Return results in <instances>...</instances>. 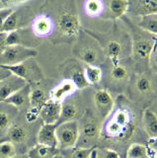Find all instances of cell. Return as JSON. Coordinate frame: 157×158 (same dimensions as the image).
<instances>
[{"label":"cell","mask_w":157,"mask_h":158,"mask_svg":"<svg viewBox=\"0 0 157 158\" xmlns=\"http://www.w3.org/2000/svg\"><path fill=\"white\" fill-rule=\"evenodd\" d=\"M56 125L42 123L37 135V143L51 147H57Z\"/></svg>","instance_id":"24"},{"label":"cell","mask_w":157,"mask_h":158,"mask_svg":"<svg viewBox=\"0 0 157 158\" xmlns=\"http://www.w3.org/2000/svg\"><path fill=\"white\" fill-rule=\"evenodd\" d=\"M60 153L57 147H51L36 143L26 152L29 158H55Z\"/></svg>","instance_id":"26"},{"label":"cell","mask_w":157,"mask_h":158,"mask_svg":"<svg viewBox=\"0 0 157 158\" xmlns=\"http://www.w3.org/2000/svg\"><path fill=\"white\" fill-rule=\"evenodd\" d=\"M61 112V103L50 99L40 111V120L43 123L56 125L60 121Z\"/></svg>","instance_id":"21"},{"label":"cell","mask_w":157,"mask_h":158,"mask_svg":"<svg viewBox=\"0 0 157 158\" xmlns=\"http://www.w3.org/2000/svg\"><path fill=\"white\" fill-rule=\"evenodd\" d=\"M84 8L86 14L91 17L102 16L104 13V6L101 0H86Z\"/></svg>","instance_id":"32"},{"label":"cell","mask_w":157,"mask_h":158,"mask_svg":"<svg viewBox=\"0 0 157 158\" xmlns=\"http://www.w3.org/2000/svg\"><path fill=\"white\" fill-rule=\"evenodd\" d=\"M150 158H157V157H156V156H151Z\"/></svg>","instance_id":"42"},{"label":"cell","mask_w":157,"mask_h":158,"mask_svg":"<svg viewBox=\"0 0 157 158\" xmlns=\"http://www.w3.org/2000/svg\"><path fill=\"white\" fill-rule=\"evenodd\" d=\"M57 31L67 40L77 39L81 32V25L77 16L73 0H68L65 7L56 18Z\"/></svg>","instance_id":"8"},{"label":"cell","mask_w":157,"mask_h":158,"mask_svg":"<svg viewBox=\"0 0 157 158\" xmlns=\"http://www.w3.org/2000/svg\"><path fill=\"white\" fill-rule=\"evenodd\" d=\"M102 121L97 114L87 108L81 118L78 121L79 123V136L76 143V147L81 148H96L100 145Z\"/></svg>","instance_id":"7"},{"label":"cell","mask_w":157,"mask_h":158,"mask_svg":"<svg viewBox=\"0 0 157 158\" xmlns=\"http://www.w3.org/2000/svg\"><path fill=\"white\" fill-rule=\"evenodd\" d=\"M55 158H65V157H64V156H63V155H62V153L60 152V154H58V155H56V156Z\"/></svg>","instance_id":"41"},{"label":"cell","mask_w":157,"mask_h":158,"mask_svg":"<svg viewBox=\"0 0 157 158\" xmlns=\"http://www.w3.org/2000/svg\"><path fill=\"white\" fill-rule=\"evenodd\" d=\"M95 111L100 120L104 121L109 117L116 106V100L112 94L104 88H100L95 92L93 96Z\"/></svg>","instance_id":"15"},{"label":"cell","mask_w":157,"mask_h":158,"mask_svg":"<svg viewBox=\"0 0 157 158\" xmlns=\"http://www.w3.org/2000/svg\"><path fill=\"white\" fill-rule=\"evenodd\" d=\"M125 96L141 110L149 108L157 101V74L151 70L134 72Z\"/></svg>","instance_id":"5"},{"label":"cell","mask_w":157,"mask_h":158,"mask_svg":"<svg viewBox=\"0 0 157 158\" xmlns=\"http://www.w3.org/2000/svg\"><path fill=\"white\" fill-rule=\"evenodd\" d=\"M8 70H10L11 73L15 75L21 77L29 84H36L43 81L45 76L42 68L38 64V62L35 60V58H29L24 62L17 64L13 66H4Z\"/></svg>","instance_id":"11"},{"label":"cell","mask_w":157,"mask_h":158,"mask_svg":"<svg viewBox=\"0 0 157 158\" xmlns=\"http://www.w3.org/2000/svg\"><path fill=\"white\" fill-rule=\"evenodd\" d=\"M19 114L20 112L15 107L4 102H0V142L6 140L9 128Z\"/></svg>","instance_id":"16"},{"label":"cell","mask_w":157,"mask_h":158,"mask_svg":"<svg viewBox=\"0 0 157 158\" xmlns=\"http://www.w3.org/2000/svg\"><path fill=\"white\" fill-rule=\"evenodd\" d=\"M13 158H29V157H28V155L25 153V154H17V155L14 156Z\"/></svg>","instance_id":"40"},{"label":"cell","mask_w":157,"mask_h":158,"mask_svg":"<svg viewBox=\"0 0 157 158\" xmlns=\"http://www.w3.org/2000/svg\"><path fill=\"white\" fill-rule=\"evenodd\" d=\"M75 94L76 93L68 97L61 103L60 118L56 125L70 121H79L83 114L85 113L86 109L83 107L80 99L75 97Z\"/></svg>","instance_id":"14"},{"label":"cell","mask_w":157,"mask_h":158,"mask_svg":"<svg viewBox=\"0 0 157 158\" xmlns=\"http://www.w3.org/2000/svg\"><path fill=\"white\" fill-rule=\"evenodd\" d=\"M151 154L146 143L134 142L126 152V158H150Z\"/></svg>","instance_id":"27"},{"label":"cell","mask_w":157,"mask_h":158,"mask_svg":"<svg viewBox=\"0 0 157 158\" xmlns=\"http://www.w3.org/2000/svg\"><path fill=\"white\" fill-rule=\"evenodd\" d=\"M126 14L130 15V18L157 14V0H129Z\"/></svg>","instance_id":"18"},{"label":"cell","mask_w":157,"mask_h":158,"mask_svg":"<svg viewBox=\"0 0 157 158\" xmlns=\"http://www.w3.org/2000/svg\"><path fill=\"white\" fill-rule=\"evenodd\" d=\"M96 148H81L75 146L70 148V149L62 150L60 152L65 158H91L92 153Z\"/></svg>","instance_id":"31"},{"label":"cell","mask_w":157,"mask_h":158,"mask_svg":"<svg viewBox=\"0 0 157 158\" xmlns=\"http://www.w3.org/2000/svg\"><path fill=\"white\" fill-rule=\"evenodd\" d=\"M149 109H150L152 112H154L156 115H157V101H155L153 104H152V105L149 107Z\"/></svg>","instance_id":"39"},{"label":"cell","mask_w":157,"mask_h":158,"mask_svg":"<svg viewBox=\"0 0 157 158\" xmlns=\"http://www.w3.org/2000/svg\"><path fill=\"white\" fill-rule=\"evenodd\" d=\"M18 154L16 146L10 141L0 142V158H13Z\"/></svg>","instance_id":"33"},{"label":"cell","mask_w":157,"mask_h":158,"mask_svg":"<svg viewBox=\"0 0 157 158\" xmlns=\"http://www.w3.org/2000/svg\"><path fill=\"white\" fill-rule=\"evenodd\" d=\"M11 71L8 70L6 67L4 66H0V82H1L3 79H5L6 77H8L9 75H11Z\"/></svg>","instance_id":"38"},{"label":"cell","mask_w":157,"mask_h":158,"mask_svg":"<svg viewBox=\"0 0 157 158\" xmlns=\"http://www.w3.org/2000/svg\"><path fill=\"white\" fill-rule=\"evenodd\" d=\"M104 6L103 18L117 21L126 15L129 9V0H101Z\"/></svg>","instance_id":"17"},{"label":"cell","mask_w":157,"mask_h":158,"mask_svg":"<svg viewBox=\"0 0 157 158\" xmlns=\"http://www.w3.org/2000/svg\"><path fill=\"white\" fill-rule=\"evenodd\" d=\"M85 31L95 38L109 60H121L131 57V39L129 30L124 29L114 21L113 27L106 33Z\"/></svg>","instance_id":"3"},{"label":"cell","mask_w":157,"mask_h":158,"mask_svg":"<svg viewBox=\"0 0 157 158\" xmlns=\"http://www.w3.org/2000/svg\"><path fill=\"white\" fill-rule=\"evenodd\" d=\"M38 52L33 48L16 44L5 47L0 53V66H13L24 62L29 58L35 57Z\"/></svg>","instance_id":"10"},{"label":"cell","mask_w":157,"mask_h":158,"mask_svg":"<svg viewBox=\"0 0 157 158\" xmlns=\"http://www.w3.org/2000/svg\"><path fill=\"white\" fill-rule=\"evenodd\" d=\"M30 93L31 84H27L26 86H24L22 89L6 99L4 103L15 107L19 112L24 114L30 109Z\"/></svg>","instance_id":"20"},{"label":"cell","mask_w":157,"mask_h":158,"mask_svg":"<svg viewBox=\"0 0 157 158\" xmlns=\"http://www.w3.org/2000/svg\"><path fill=\"white\" fill-rule=\"evenodd\" d=\"M12 12L13 11L11 9H5V10H1V11H0V33H2L4 23H5L7 18L12 14Z\"/></svg>","instance_id":"37"},{"label":"cell","mask_w":157,"mask_h":158,"mask_svg":"<svg viewBox=\"0 0 157 158\" xmlns=\"http://www.w3.org/2000/svg\"><path fill=\"white\" fill-rule=\"evenodd\" d=\"M95 158H122L120 153L110 147L98 146L95 149Z\"/></svg>","instance_id":"34"},{"label":"cell","mask_w":157,"mask_h":158,"mask_svg":"<svg viewBox=\"0 0 157 158\" xmlns=\"http://www.w3.org/2000/svg\"><path fill=\"white\" fill-rule=\"evenodd\" d=\"M52 30V24L50 18L40 17L38 18L33 25L34 34L38 37H46L50 35Z\"/></svg>","instance_id":"29"},{"label":"cell","mask_w":157,"mask_h":158,"mask_svg":"<svg viewBox=\"0 0 157 158\" xmlns=\"http://www.w3.org/2000/svg\"><path fill=\"white\" fill-rule=\"evenodd\" d=\"M141 125L148 138L157 137V115L149 108L142 110Z\"/></svg>","instance_id":"25"},{"label":"cell","mask_w":157,"mask_h":158,"mask_svg":"<svg viewBox=\"0 0 157 158\" xmlns=\"http://www.w3.org/2000/svg\"><path fill=\"white\" fill-rule=\"evenodd\" d=\"M36 123L37 122L32 123H28L25 118H22V113H20L9 128L5 141L12 142L16 148L18 145L23 146L28 144L33 137V126H35Z\"/></svg>","instance_id":"9"},{"label":"cell","mask_w":157,"mask_h":158,"mask_svg":"<svg viewBox=\"0 0 157 158\" xmlns=\"http://www.w3.org/2000/svg\"><path fill=\"white\" fill-rule=\"evenodd\" d=\"M137 109L140 108L130 102L125 94L118 95L114 110L102 125L101 141L126 143L134 139L139 130H143L137 125Z\"/></svg>","instance_id":"1"},{"label":"cell","mask_w":157,"mask_h":158,"mask_svg":"<svg viewBox=\"0 0 157 158\" xmlns=\"http://www.w3.org/2000/svg\"><path fill=\"white\" fill-rule=\"evenodd\" d=\"M136 24L144 31L157 36V14L146 15V16L140 17Z\"/></svg>","instance_id":"30"},{"label":"cell","mask_w":157,"mask_h":158,"mask_svg":"<svg viewBox=\"0 0 157 158\" xmlns=\"http://www.w3.org/2000/svg\"><path fill=\"white\" fill-rule=\"evenodd\" d=\"M57 148L60 151L70 149L76 146L79 136L78 121H70L56 125Z\"/></svg>","instance_id":"12"},{"label":"cell","mask_w":157,"mask_h":158,"mask_svg":"<svg viewBox=\"0 0 157 158\" xmlns=\"http://www.w3.org/2000/svg\"><path fill=\"white\" fill-rule=\"evenodd\" d=\"M84 73L87 82L90 86L100 85L103 79V71L100 66L84 64Z\"/></svg>","instance_id":"28"},{"label":"cell","mask_w":157,"mask_h":158,"mask_svg":"<svg viewBox=\"0 0 157 158\" xmlns=\"http://www.w3.org/2000/svg\"><path fill=\"white\" fill-rule=\"evenodd\" d=\"M27 84L29 83L13 73L5 79H3L0 82V102H4L14 93L26 86Z\"/></svg>","instance_id":"19"},{"label":"cell","mask_w":157,"mask_h":158,"mask_svg":"<svg viewBox=\"0 0 157 158\" xmlns=\"http://www.w3.org/2000/svg\"><path fill=\"white\" fill-rule=\"evenodd\" d=\"M146 145L150 151L151 156L157 157V137L148 138V140H147V142H146Z\"/></svg>","instance_id":"36"},{"label":"cell","mask_w":157,"mask_h":158,"mask_svg":"<svg viewBox=\"0 0 157 158\" xmlns=\"http://www.w3.org/2000/svg\"><path fill=\"white\" fill-rule=\"evenodd\" d=\"M31 17L32 15L29 14V10L27 9H21L17 10L15 12H12V14L7 18L5 23H4L2 32L11 33L17 31L19 28H21L24 25H26L28 21H30Z\"/></svg>","instance_id":"22"},{"label":"cell","mask_w":157,"mask_h":158,"mask_svg":"<svg viewBox=\"0 0 157 158\" xmlns=\"http://www.w3.org/2000/svg\"><path fill=\"white\" fill-rule=\"evenodd\" d=\"M103 71V79L101 84L103 88L118 95L125 94L127 86L135 72L134 64L131 57L121 60H109L100 65Z\"/></svg>","instance_id":"4"},{"label":"cell","mask_w":157,"mask_h":158,"mask_svg":"<svg viewBox=\"0 0 157 158\" xmlns=\"http://www.w3.org/2000/svg\"><path fill=\"white\" fill-rule=\"evenodd\" d=\"M122 20L126 23L131 39V59L134 61L135 72L150 70L149 58L157 44V36H154L143 29L129 16L125 15Z\"/></svg>","instance_id":"2"},{"label":"cell","mask_w":157,"mask_h":158,"mask_svg":"<svg viewBox=\"0 0 157 158\" xmlns=\"http://www.w3.org/2000/svg\"><path fill=\"white\" fill-rule=\"evenodd\" d=\"M77 91L78 90L74 83L70 80L64 79L60 84H57L56 86L52 87L50 94V99L57 103H62L65 99L70 97Z\"/></svg>","instance_id":"23"},{"label":"cell","mask_w":157,"mask_h":158,"mask_svg":"<svg viewBox=\"0 0 157 158\" xmlns=\"http://www.w3.org/2000/svg\"><path fill=\"white\" fill-rule=\"evenodd\" d=\"M60 69L64 79L70 80L74 83L77 90H84L90 86L85 77L84 65H82V62L79 60H77V59L68 60L64 64H62Z\"/></svg>","instance_id":"13"},{"label":"cell","mask_w":157,"mask_h":158,"mask_svg":"<svg viewBox=\"0 0 157 158\" xmlns=\"http://www.w3.org/2000/svg\"><path fill=\"white\" fill-rule=\"evenodd\" d=\"M73 56L83 64L100 66L106 61V56L98 41L85 30L80 32L72 48Z\"/></svg>","instance_id":"6"},{"label":"cell","mask_w":157,"mask_h":158,"mask_svg":"<svg viewBox=\"0 0 157 158\" xmlns=\"http://www.w3.org/2000/svg\"><path fill=\"white\" fill-rule=\"evenodd\" d=\"M149 68L152 72L157 74V44L154 49L152 51L150 58H149Z\"/></svg>","instance_id":"35"}]
</instances>
